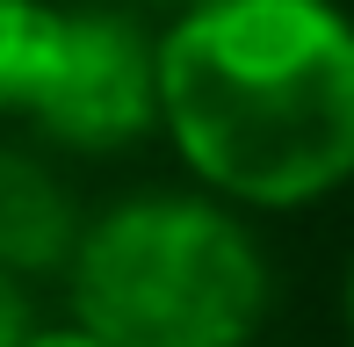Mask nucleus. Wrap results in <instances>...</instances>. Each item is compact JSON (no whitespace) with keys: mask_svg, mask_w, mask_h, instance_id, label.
Masks as SVG:
<instances>
[{"mask_svg":"<svg viewBox=\"0 0 354 347\" xmlns=\"http://www.w3.org/2000/svg\"><path fill=\"white\" fill-rule=\"evenodd\" d=\"M159 123L232 203L333 196L354 174V22L333 0H196L159 37Z\"/></svg>","mask_w":354,"mask_h":347,"instance_id":"nucleus-1","label":"nucleus"},{"mask_svg":"<svg viewBox=\"0 0 354 347\" xmlns=\"http://www.w3.org/2000/svg\"><path fill=\"white\" fill-rule=\"evenodd\" d=\"M268 297L253 232L196 196L123 203L73 246V319L109 347H246Z\"/></svg>","mask_w":354,"mask_h":347,"instance_id":"nucleus-2","label":"nucleus"},{"mask_svg":"<svg viewBox=\"0 0 354 347\" xmlns=\"http://www.w3.org/2000/svg\"><path fill=\"white\" fill-rule=\"evenodd\" d=\"M159 123V44L116 8H73L66 66L37 131L73 152H116Z\"/></svg>","mask_w":354,"mask_h":347,"instance_id":"nucleus-3","label":"nucleus"},{"mask_svg":"<svg viewBox=\"0 0 354 347\" xmlns=\"http://www.w3.org/2000/svg\"><path fill=\"white\" fill-rule=\"evenodd\" d=\"M73 246H80V217H73L66 188L37 160L0 145V268H15V275L73 268Z\"/></svg>","mask_w":354,"mask_h":347,"instance_id":"nucleus-4","label":"nucleus"},{"mask_svg":"<svg viewBox=\"0 0 354 347\" xmlns=\"http://www.w3.org/2000/svg\"><path fill=\"white\" fill-rule=\"evenodd\" d=\"M73 8L51 0H0V116L37 123V109L51 102V80L66 66Z\"/></svg>","mask_w":354,"mask_h":347,"instance_id":"nucleus-5","label":"nucleus"},{"mask_svg":"<svg viewBox=\"0 0 354 347\" xmlns=\"http://www.w3.org/2000/svg\"><path fill=\"white\" fill-rule=\"evenodd\" d=\"M29 333V297H22V275L0 268V347H15Z\"/></svg>","mask_w":354,"mask_h":347,"instance_id":"nucleus-6","label":"nucleus"},{"mask_svg":"<svg viewBox=\"0 0 354 347\" xmlns=\"http://www.w3.org/2000/svg\"><path fill=\"white\" fill-rule=\"evenodd\" d=\"M15 347H109V340H94L87 326H58V333H37V326H29Z\"/></svg>","mask_w":354,"mask_h":347,"instance_id":"nucleus-7","label":"nucleus"},{"mask_svg":"<svg viewBox=\"0 0 354 347\" xmlns=\"http://www.w3.org/2000/svg\"><path fill=\"white\" fill-rule=\"evenodd\" d=\"M347 333H354V268H347Z\"/></svg>","mask_w":354,"mask_h":347,"instance_id":"nucleus-8","label":"nucleus"},{"mask_svg":"<svg viewBox=\"0 0 354 347\" xmlns=\"http://www.w3.org/2000/svg\"><path fill=\"white\" fill-rule=\"evenodd\" d=\"M167 8H196V0H167Z\"/></svg>","mask_w":354,"mask_h":347,"instance_id":"nucleus-9","label":"nucleus"}]
</instances>
